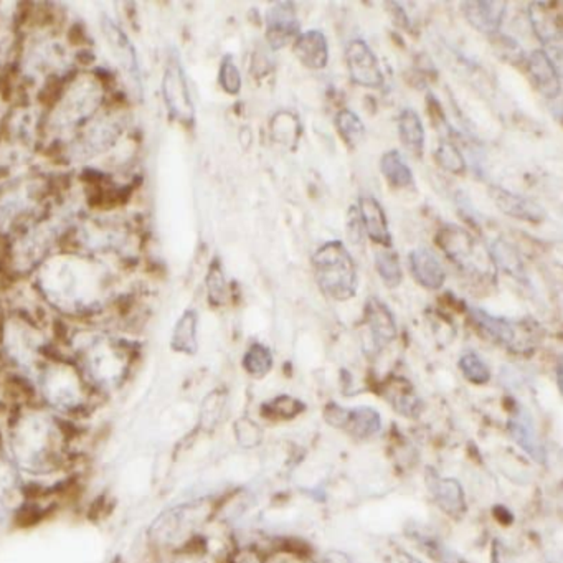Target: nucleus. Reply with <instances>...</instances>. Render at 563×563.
Segmentation results:
<instances>
[{
    "label": "nucleus",
    "mask_w": 563,
    "mask_h": 563,
    "mask_svg": "<svg viewBox=\"0 0 563 563\" xmlns=\"http://www.w3.org/2000/svg\"><path fill=\"white\" fill-rule=\"evenodd\" d=\"M32 385L40 405L75 423L89 417L101 400L70 357L46 355L35 370Z\"/></svg>",
    "instance_id": "obj_2"
},
{
    "label": "nucleus",
    "mask_w": 563,
    "mask_h": 563,
    "mask_svg": "<svg viewBox=\"0 0 563 563\" xmlns=\"http://www.w3.org/2000/svg\"><path fill=\"white\" fill-rule=\"evenodd\" d=\"M359 215L367 236L384 248L392 246V233L382 205L372 195H364L359 202Z\"/></svg>",
    "instance_id": "obj_21"
},
{
    "label": "nucleus",
    "mask_w": 563,
    "mask_h": 563,
    "mask_svg": "<svg viewBox=\"0 0 563 563\" xmlns=\"http://www.w3.org/2000/svg\"><path fill=\"white\" fill-rule=\"evenodd\" d=\"M409 261L411 275L420 286L435 291L444 285V281H446L444 268H443L440 258L430 250H426V248L413 250L410 253Z\"/></svg>",
    "instance_id": "obj_20"
},
{
    "label": "nucleus",
    "mask_w": 563,
    "mask_h": 563,
    "mask_svg": "<svg viewBox=\"0 0 563 563\" xmlns=\"http://www.w3.org/2000/svg\"><path fill=\"white\" fill-rule=\"evenodd\" d=\"M197 312L188 310L182 314V318L177 320L176 327L172 332V349L176 352L192 353L197 352Z\"/></svg>",
    "instance_id": "obj_28"
},
{
    "label": "nucleus",
    "mask_w": 563,
    "mask_h": 563,
    "mask_svg": "<svg viewBox=\"0 0 563 563\" xmlns=\"http://www.w3.org/2000/svg\"><path fill=\"white\" fill-rule=\"evenodd\" d=\"M491 197L494 200L497 209L512 219L529 223H541L545 220V211L535 200L529 197H522L502 187H491Z\"/></svg>",
    "instance_id": "obj_17"
},
{
    "label": "nucleus",
    "mask_w": 563,
    "mask_h": 563,
    "mask_svg": "<svg viewBox=\"0 0 563 563\" xmlns=\"http://www.w3.org/2000/svg\"><path fill=\"white\" fill-rule=\"evenodd\" d=\"M42 194L37 190V186L21 184L15 187L7 188L0 194V230H7L22 219L25 213L35 211L38 199Z\"/></svg>",
    "instance_id": "obj_14"
},
{
    "label": "nucleus",
    "mask_w": 563,
    "mask_h": 563,
    "mask_svg": "<svg viewBox=\"0 0 563 563\" xmlns=\"http://www.w3.org/2000/svg\"><path fill=\"white\" fill-rule=\"evenodd\" d=\"M529 19L534 34L545 46L543 52H547V55H551V54L560 55L562 15L559 12L553 11L551 4L534 2V4H530Z\"/></svg>",
    "instance_id": "obj_13"
},
{
    "label": "nucleus",
    "mask_w": 563,
    "mask_h": 563,
    "mask_svg": "<svg viewBox=\"0 0 563 563\" xmlns=\"http://www.w3.org/2000/svg\"><path fill=\"white\" fill-rule=\"evenodd\" d=\"M428 487L435 502L440 506L443 512H446L451 517H461L466 512V497L464 489L460 481L451 477H440V476H428Z\"/></svg>",
    "instance_id": "obj_19"
},
{
    "label": "nucleus",
    "mask_w": 563,
    "mask_h": 563,
    "mask_svg": "<svg viewBox=\"0 0 563 563\" xmlns=\"http://www.w3.org/2000/svg\"><path fill=\"white\" fill-rule=\"evenodd\" d=\"M75 425L37 400L12 402L2 418V446L27 481L42 483L73 463Z\"/></svg>",
    "instance_id": "obj_1"
},
{
    "label": "nucleus",
    "mask_w": 563,
    "mask_h": 563,
    "mask_svg": "<svg viewBox=\"0 0 563 563\" xmlns=\"http://www.w3.org/2000/svg\"><path fill=\"white\" fill-rule=\"evenodd\" d=\"M299 27L298 12L293 2H277L266 12V40L273 50L296 40Z\"/></svg>",
    "instance_id": "obj_12"
},
{
    "label": "nucleus",
    "mask_w": 563,
    "mask_h": 563,
    "mask_svg": "<svg viewBox=\"0 0 563 563\" xmlns=\"http://www.w3.org/2000/svg\"><path fill=\"white\" fill-rule=\"evenodd\" d=\"M271 136L285 147H296L301 136L299 120L289 111H281L271 121Z\"/></svg>",
    "instance_id": "obj_31"
},
{
    "label": "nucleus",
    "mask_w": 563,
    "mask_h": 563,
    "mask_svg": "<svg viewBox=\"0 0 563 563\" xmlns=\"http://www.w3.org/2000/svg\"><path fill=\"white\" fill-rule=\"evenodd\" d=\"M266 563H314V560L296 549H277Z\"/></svg>",
    "instance_id": "obj_41"
},
{
    "label": "nucleus",
    "mask_w": 563,
    "mask_h": 563,
    "mask_svg": "<svg viewBox=\"0 0 563 563\" xmlns=\"http://www.w3.org/2000/svg\"><path fill=\"white\" fill-rule=\"evenodd\" d=\"M312 271L320 291L332 299L347 301L357 293V268L352 254L341 242L322 244L312 254Z\"/></svg>",
    "instance_id": "obj_5"
},
{
    "label": "nucleus",
    "mask_w": 563,
    "mask_h": 563,
    "mask_svg": "<svg viewBox=\"0 0 563 563\" xmlns=\"http://www.w3.org/2000/svg\"><path fill=\"white\" fill-rule=\"evenodd\" d=\"M162 95L170 116L178 122L192 124L195 118L194 103L188 93L186 75L177 62H170L164 71Z\"/></svg>",
    "instance_id": "obj_9"
},
{
    "label": "nucleus",
    "mask_w": 563,
    "mask_h": 563,
    "mask_svg": "<svg viewBox=\"0 0 563 563\" xmlns=\"http://www.w3.org/2000/svg\"><path fill=\"white\" fill-rule=\"evenodd\" d=\"M526 63H527V71L532 78V83L541 91V95L549 100L559 98L562 85H560L559 70L553 65L552 56L547 55V52L543 50H534L527 56Z\"/></svg>",
    "instance_id": "obj_15"
},
{
    "label": "nucleus",
    "mask_w": 563,
    "mask_h": 563,
    "mask_svg": "<svg viewBox=\"0 0 563 563\" xmlns=\"http://www.w3.org/2000/svg\"><path fill=\"white\" fill-rule=\"evenodd\" d=\"M380 169L392 187L405 188L413 184L411 169L398 151L385 153L380 161Z\"/></svg>",
    "instance_id": "obj_30"
},
{
    "label": "nucleus",
    "mask_w": 563,
    "mask_h": 563,
    "mask_svg": "<svg viewBox=\"0 0 563 563\" xmlns=\"http://www.w3.org/2000/svg\"><path fill=\"white\" fill-rule=\"evenodd\" d=\"M508 428L510 438L517 443L534 461H537V463L545 461V448L539 440L534 421L526 410H517L512 413Z\"/></svg>",
    "instance_id": "obj_22"
},
{
    "label": "nucleus",
    "mask_w": 563,
    "mask_h": 563,
    "mask_svg": "<svg viewBox=\"0 0 563 563\" xmlns=\"http://www.w3.org/2000/svg\"><path fill=\"white\" fill-rule=\"evenodd\" d=\"M377 273L384 285L388 287H398L403 281V271L398 260V254L392 250H382L376 253Z\"/></svg>",
    "instance_id": "obj_32"
},
{
    "label": "nucleus",
    "mask_w": 563,
    "mask_h": 563,
    "mask_svg": "<svg viewBox=\"0 0 563 563\" xmlns=\"http://www.w3.org/2000/svg\"><path fill=\"white\" fill-rule=\"evenodd\" d=\"M244 370L252 377L261 378L273 368V353L263 344H253L244 357Z\"/></svg>",
    "instance_id": "obj_33"
},
{
    "label": "nucleus",
    "mask_w": 563,
    "mask_h": 563,
    "mask_svg": "<svg viewBox=\"0 0 563 563\" xmlns=\"http://www.w3.org/2000/svg\"><path fill=\"white\" fill-rule=\"evenodd\" d=\"M460 368L463 376L476 385H484L491 378L489 367L476 352L463 353L460 359Z\"/></svg>",
    "instance_id": "obj_36"
},
{
    "label": "nucleus",
    "mask_w": 563,
    "mask_h": 563,
    "mask_svg": "<svg viewBox=\"0 0 563 563\" xmlns=\"http://www.w3.org/2000/svg\"><path fill=\"white\" fill-rule=\"evenodd\" d=\"M302 411H304V403L298 398L289 397V395L273 398L263 407V413L268 418H281V420L294 418Z\"/></svg>",
    "instance_id": "obj_35"
},
{
    "label": "nucleus",
    "mask_w": 563,
    "mask_h": 563,
    "mask_svg": "<svg viewBox=\"0 0 563 563\" xmlns=\"http://www.w3.org/2000/svg\"><path fill=\"white\" fill-rule=\"evenodd\" d=\"M71 359L101 400L118 393L126 385L136 360L129 345L110 337H91L78 345Z\"/></svg>",
    "instance_id": "obj_3"
},
{
    "label": "nucleus",
    "mask_w": 563,
    "mask_h": 563,
    "mask_svg": "<svg viewBox=\"0 0 563 563\" xmlns=\"http://www.w3.org/2000/svg\"><path fill=\"white\" fill-rule=\"evenodd\" d=\"M345 62L353 83L365 88H378L384 83V75L376 54L364 40L355 38L345 48Z\"/></svg>",
    "instance_id": "obj_11"
},
{
    "label": "nucleus",
    "mask_w": 563,
    "mask_h": 563,
    "mask_svg": "<svg viewBox=\"0 0 563 563\" xmlns=\"http://www.w3.org/2000/svg\"><path fill=\"white\" fill-rule=\"evenodd\" d=\"M219 81H220L221 88L228 95H238L242 89V75L238 71V68L235 65L232 56H225L221 62L220 73H219Z\"/></svg>",
    "instance_id": "obj_39"
},
{
    "label": "nucleus",
    "mask_w": 563,
    "mask_h": 563,
    "mask_svg": "<svg viewBox=\"0 0 563 563\" xmlns=\"http://www.w3.org/2000/svg\"><path fill=\"white\" fill-rule=\"evenodd\" d=\"M436 242L446 256L454 265L460 266L464 273L473 277H493V261L489 252L484 250V246L471 233L466 232L461 227L451 223L444 225L436 236Z\"/></svg>",
    "instance_id": "obj_6"
},
{
    "label": "nucleus",
    "mask_w": 563,
    "mask_h": 563,
    "mask_svg": "<svg viewBox=\"0 0 563 563\" xmlns=\"http://www.w3.org/2000/svg\"><path fill=\"white\" fill-rule=\"evenodd\" d=\"M294 54L304 67L322 70L329 62V45L319 30H308L294 40Z\"/></svg>",
    "instance_id": "obj_24"
},
{
    "label": "nucleus",
    "mask_w": 563,
    "mask_h": 563,
    "mask_svg": "<svg viewBox=\"0 0 563 563\" xmlns=\"http://www.w3.org/2000/svg\"><path fill=\"white\" fill-rule=\"evenodd\" d=\"M324 563H352L351 559L343 552H329L324 557Z\"/></svg>",
    "instance_id": "obj_45"
},
{
    "label": "nucleus",
    "mask_w": 563,
    "mask_h": 563,
    "mask_svg": "<svg viewBox=\"0 0 563 563\" xmlns=\"http://www.w3.org/2000/svg\"><path fill=\"white\" fill-rule=\"evenodd\" d=\"M423 551L430 555L436 563H466L458 553L450 551L448 547H443L440 542L426 539L420 541Z\"/></svg>",
    "instance_id": "obj_40"
},
{
    "label": "nucleus",
    "mask_w": 563,
    "mask_h": 563,
    "mask_svg": "<svg viewBox=\"0 0 563 563\" xmlns=\"http://www.w3.org/2000/svg\"><path fill=\"white\" fill-rule=\"evenodd\" d=\"M398 131L402 143L405 144L410 153L421 157L425 151V128L418 112L411 108L402 111L398 118Z\"/></svg>",
    "instance_id": "obj_26"
},
{
    "label": "nucleus",
    "mask_w": 563,
    "mask_h": 563,
    "mask_svg": "<svg viewBox=\"0 0 563 563\" xmlns=\"http://www.w3.org/2000/svg\"><path fill=\"white\" fill-rule=\"evenodd\" d=\"M100 101V89L96 85L83 83L73 93H68L58 110V120L63 124H77L79 120H85Z\"/></svg>",
    "instance_id": "obj_18"
},
{
    "label": "nucleus",
    "mask_w": 563,
    "mask_h": 563,
    "mask_svg": "<svg viewBox=\"0 0 563 563\" xmlns=\"http://www.w3.org/2000/svg\"><path fill=\"white\" fill-rule=\"evenodd\" d=\"M402 563H421L420 560H417L413 555L410 553H402Z\"/></svg>",
    "instance_id": "obj_46"
},
{
    "label": "nucleus",
    "mask_w": 563,
    "mask_h": 563,
    "mask_svg": "<svg viewBox=\"0 0 563 563\" xmlns=\"http://www.w3.org/2000/svg\"><path fill=\"white\" fill-rule=\"evenodd\" d=\"M207 287H209V299L213 306L225 304L228 291H227V281H225L219 261L211 263L209 277H207Z\"/></svg>",
    "instance_id": "obj_38"
},
{
    "label": "nucleus",
    "mask_w": 563,
    "mask_h": 563,
    "mask_svg": "<svg viewBox=\"0 0 563 563\" xmlns=\"http://www.w3.org/2000/svg\"><path fill=\"white\" fill-rule=\"evenodd\" d=\"M471 319L494 343L508 347L512 352H530L539 341L541 327L535 320H512L491 316L483 310H469Z\"/></svg>",
    "instance_id": "obj_7"
},
{
    "label": "nucleus",
    "mask_w": 563,
    "mask_h": 563,
    "mask_svg": "<svg viewBox=\"0 0 563 563\" xmlns=\"http://www.w3.org/2000/svg\"><path fill=\"white\" fill-rule=\"evenodd\" d=\"M103 29H104V34L108 37V42H110L111 48L114 52V55L118 56L120 63H121L126 73L131 77L133 81L139 83V67H137V58H136V52H134V46L129 38L126 37V34L122 32L121 29L116 25V23L106 19L103 23Z\"/></svg>",
    "instance_id": "obj_25"
},
{
    "label": "nucleus",
    "mask_w": 563,
    "mask_h": 563,
    "mask_svg": "<svg viewBox=\"0 0 563 563\" xmlns=\"http://www.w3.org/2000/svg\"><path fill=\"white\" fill-rule=\"evenodd\" d=\"M230 563H266L253 549H236L230 555Z\"/></svg>",
    "instance_id": "obj_42"
},
{
    "label": "nucleus",
    "mask_w": 563,
    "mask_h": 563,
    "mask_svg": "<svg viewBox=\"0 0 563 563\" xmlns=\"http://www.w3.org/2000/svg\"><path fill=\"white\" fill-rule=\"evenodd\" d=\"M215 509L211 501L197 499L161 512L145 532L147 547L155 559H166L190 547L203 535Z\"/></svg>",
    "instance_id": "obj_4"
},
{
    "label": "nucleus",
    "mask_w": 563,
    "mask_h": 563,
    "mask_svg": "<svg viewBox=\"0 0 563 563\" xmlns=\"http://www.w3.org/2000/svg\"><path fill=\"white\" fill-rule=\"evenodd\" d=\"M436 162L448 172L451 174H463L466 170V162H464L461 151L451 143H442L440 147L436 149Z\"/></svg>",
    "instance_id": "obj_37"
},
{
    "label": "nucleus",
    "mask_w": 563,
    "mask_h": 563,
    "mask_svg": "<svg viewBox=\"0 0 563 563\" xmlns=\"http://www.w3.org/2000/svg\"><path fill=\"white\" fill-rule=\"evenodd\" d=\"M489 256H491L493 265H496V268H501L504 273H508L510 277H516V279H522L524 275H526L520 254L506 240L499 238L494 244H491Z\"/></svg>",
    "instance_id": "obj_29"
},
{
    "label": "nucleus",
    "mask_w": 563,
    "mask_h": 563,
    "mask_svg": "<svg viewBox=\"0 0 563 563\" xmlns=\"http://www.w3.org/2000/svg\"><path fill=\"white\" fill-rule=\"evenodd\" d=\"M365 324L376 347H384L397 337V324L393 314L377 298L368 299L365 304Z\"/></svg>",
    "instance_id": "obj_23"
},
{
    "label": "nucleus",
    "mask_w": 563,
    "mask_h": 563,
    "mask_svg": "<svg viewBox=\"0 0 563 563\" xmlns=\"http://www.w3.org/2000/svg\"><path fill=\"white\" fill-rule=\"evenodd\" d=\"M491 563H510L509 562L508 553L504 551V547L501 545V542H494V545H493Z\"/></svg>",
    "instance_id": "obj_44"
},
{
    "label": "nucleus",
    "mask_w": 563,
    "mask_h": 563,
    "mask_svg": "<svg viewBox=\"0 0 563 563\" xmlns=\"http://www.w3.org/2000/svg\"><path fill=\"white\" fill-rule=\"evenodd\" d=\"M324 418L334 426L344 428L360 440L376 436L382 428L380 413L370 407L345 410L337 405H329V409L324 410Z\"/></svg>",
    "instance_id": "obj_10"
},
{
    "label": "nucleus",
    "mask_w": 563,
    "mask_h": 563,
    "mask_svg": "<svg viewBox=\"0 0 563 563\" xmlns=\"http://www.w3.org/2000/svg\"><path fill=\"white\" fill-rule=\"evenodd\" d=\"M362 233H364V228H362L360 215H359L357 209L352 207L351 211H349V235H351V240H352L353 244L360 242Z\"/></svg>",
    "instance_id": "obj_43"
},
{
    "label": "nucleus",
    "mask_w": 563,
    "mask_h": 563,
    "mask_svg": "<svg viewBox=\"0 0 563 563\" xmlns=\"http://www.w3.org/2000/svg\"><path fill=\"white\" fill-rule=\"evenodd\" d=\"M337 131L343 136L347 145L355 147L357 144L364 139L365 126L362 120L353 112V111L343 110L335 118Z\"/></svg>",
    "instance_id": "obj_34"
},
{
    "label": "nucleus",
    "mask_w": 563,
    "mask_h": 563,
    "mask_svg": "<svg viewBox=\"0 0 563 563\" xmlns=\"http://www.w3.org/2000/svg\"><path fill=\"white\" fill-rule=\"evenodd\" d=\"M29 502L27 479L0 444V530L22 524Z\"/></svg>",
    "instance_id": "obj_8"
},
{
    "label": "nucleus",
    "mask_w": 563,
    "mask_h": 563,
    "mask_svg": "<svg viewBox=\"0 0 563 563\" xmlns=\"http://www.w3.org/2000/svg\"><path fill=\"white\" fill-rule=\"evenodd\" d=\"M508 4L499 0H473L464 2L463 13L466 21L481 34L494 35L499 32Z\"/></svg>",
    "instance_id": "obj_16"
},
{
    "label": "nucleus",
    "mask_w": 563,
    "mask_h": 563,
    "mask_svg": "<svg viewBox=\"0 0 563 563\" xmlns=\"http://www.w3.org/2000/svg\"><path fill=\"white\" fill-rule=\"evenodd\" d=\"M385 398L390 402V405L397 410L398 413L405 417H415L420 411V400L415 395L413 388L407 380L397 378L388 384L385 390Z\"/></svg>",
    "instance_id": "obj_27"
}]
</instances>
